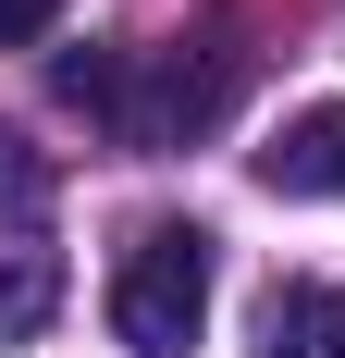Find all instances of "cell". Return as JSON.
<instances>
[{
	"label": "cell",
	"instance_id": "cell-4",
	"mask_svg": "<svg viewBox=\"0 0 345 358\" xmlns=\"http://www.w3.org/2000/svg\"><path fill=\"white\" fill-rule=\"evenodd\" d=\"M247 358H345V285H321V272L272 285L247 322Z\"/></svg>",
	"mask_w": 345,
	"mask_h": 358
},
{
	"label": "cell",
	"instance_id": "cell-5",
	"mask_svg": "<svg viewBox=\"0 0 345 358\" xmlns=\"http://www.w3.org/2000/svg\"><path fill=\"white\" fill-rule=\"evenodd\" d=\"M50 309H62V259L37 248V235H13L0 248V346H37Z\"/></svg>",
	"mask_w": 345,
	"mask_h": 358
},
{
	"label": "cell",
	"instance_id": "cell-6",
	"mask_svg": "<svg viewBox=\"0 0 345 358\" xmlns=\"http://www.w3.org/2000/svg\"><path fill=\"white\" fill-rule=\"evenodd\" d=\"M0 210H25V222L50 210V161H37L25 136H0Z\"/></svg>",
	"mask_w": 345,
	"mask_h": 358
},
{
	"label": "cell",
	"instance_id": "cell-3",
	"mask_svg": "<svg viewBox=\"0 0 345 358\" xmlns=\"http://www.w3.org/2000/svg\"><path fill=\"white\" fill-rule=\"evenodd\" d=\"M259 185H272V198H345V99L284 111L272 148H259Z\"/></svg>",
	"mask_w": 345,
	"mask_h": 358
},
{
	"label": "cell",
	"instance_id": "cell-2",
	"mask_svg": "<svg viewBox=\"0 0 345 358\" xmlns=\"http://www.w3.org/2000/svg\"><path fill=\"white\" fill-rule=\"evenodd\" d=\"M235 87H247V62L235 50H161V74H148V99H136V124H124V148H185V136H210L222 111H235Z\"/></svg>",
	"mask_w": 345,
	"mask_h": 358
},
{
	"label": "cell",
	"instance_id": "cell-7",
	"mask_svg": "<svg viewBox=\"0 0 345 358\" xmlns=\"http://www.w3.org/2000/svg\"><path fill=\"white\" fill-rule=\"evenodd\" d=\"M50 25H62V0H0V50H37Z\"/></svg>",
	"mask_w": 345,
	"mask_h": 358
},
{
	"label": "cell",
	"instance_id": "cell-1",
	"mask_svg": "<svg viewBox=\"0 0 345 358\" xmlns=\"http://www.w3.org/2000/svg\"><path fill=\"white\" fill-rule=\"evenodd\" d=\"M111 334L136 358H185L210 334V235L198 222H136L111 259Z\"/></svg>",
	"mask_w": 345,
	"mask_h": 358
}]
</instances>
